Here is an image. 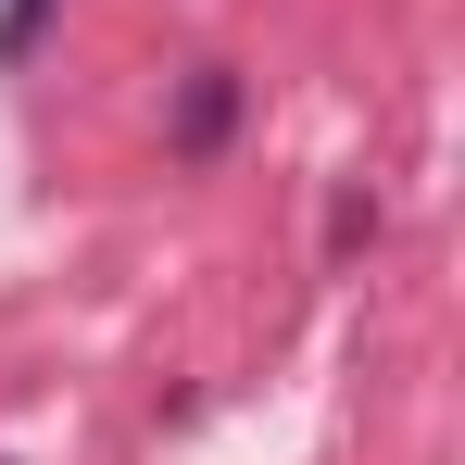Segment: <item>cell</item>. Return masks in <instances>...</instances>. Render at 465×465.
Returning a JSON list of instances; mask_svg holds the SVG:
<instances>
[{
	"label": "cell",
	"mask_w": 465,
	"mask_h": 465,
	"mask_svg": "<svg viewBox=\"0 0 465 465\" xmlns=\"http://www.w3.org/2000/svg\"><path fill=\"white\" fill-rule=\"evenodd\" d=\"M227 126H239V76H227V64H202L189 101H176V152H214Z\"/></svg>",
	"instance_id": "6da1fadb"
},
{
	"label": "cell",
	"mask_w": 465,
	"mask_h": 465,
	"mask_svg": "<svg viewBox=\"0 0 465 465\" xmlns=\"http://www.w3.org/2000/svg\"><path fill=\"white\" fill-rule=\"evenodd\" d=\"M38 25H51V0H13L0 13V51H38Z\"/></svg>",
	"instance_id": "7a4b0ae2"
}]
</instances>
